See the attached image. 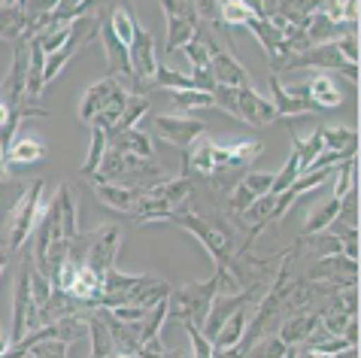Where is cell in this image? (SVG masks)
Returning <instances> with one entry per match:
<instances>
[{"instance_id": "5bb4252c", "label": "cell", "mask_w": 361, "mask_h": 358, "mask_svg": "<svg viewBox=\"0 0 361 358\" xmlns=\"http://www.w3.org/2000/svg\"><path fill=\"white\" fill-rule=\"evenodd\" d=\"M122 97H128V88L118 82V79H113V76L100 79V82H94V85L82 94V104H79V122L92 128L94 118L104 113L106 106H113L116 101H122Z\"/></svg>"}, {"instance_id": "f1b7e54d", "label": "cell", "mask_w": 361, "mask_h": 358, "mask_svg": "<svg viewBox=\"0 0 361 358\" xmlns=\"http://www.w3.org/2000/svg\"><path fill=\"white\" fill-rule=\"evenodd\" d=\"M328 234L337 240L340 246V255H346L349 261H358V228L340 222V218H334V222L328 225Z\"/></svg>"}, {"instance_id": "4dcf8cb0", "label": "cell", "mask_w": 361, "mask_h": 358, "mask_svg": "<svg viewBox=\"0 0 361 358\" xmlns=\"http://www.w3.org/2000/svg\"><path fill=\"white\" fill-rule=\"evenodd\" d=\"M22 346L27 350V358H67L70 346L64 340H37L34 334H27Z\"/></svg>"}, {"instance_id": "ba28073f", "label": "cell", "mask_w": 361, "mask_h": 358, "mask_svg": "<svg viewBox=\"0 0 361 358\" xmlns=\"http://www.w3.org/2000/svg\"><path fill=\"white\" fill-rule=\"evenodd\" d=\"M167 18V43H164V55H176L183 52V46L197 34L200 27V16L195 4H185V0H164L158 6Z\"/></svg>"}, {"instance_id": "7c38bea8", "label": "cell", "mask_w": 361, "mask_h": 358, "mask_svg": "<svg viewBox=\"0 0 361 358\" xmlns=\"http://www.w3.org/2000/svg\"><path fill=\"white\" fill-rule=\"evenodd\" d=\"M310 283H328L334 288H358V261H349L346 255H322L307 271Z\"/></svg>"}, {"instance_id": "d6986e66", "label": "cell", "mask_w": 361, "mask_h": 358, "mask_svg": "<svg viewBox=\"0 0 361 358\" xmlns=\"http://www.w3.org/2000/svg\"><path fill=\"white\" fill-rule=\"evenodd\" d=\"M106 146L116 149L122 155H134L140 161H149L155 155V146H152V137L140 128H131V131H118V134H109L106 137Z\"/></svg>"}, {"instance_id": "5b68a950", "label": "cell", "mask_w": 361, "mask_h": 358, "mask_svg": "<svg viewBox=\"0 0 361 358\" xmlns=\"http://www.w3.org/2000/svg\"><path fill=\"white\" fill-rule=\"evenodd\" d=\"M43 192H46V183L43 179H31L25 185V192L18 195V201L13 204L9 210V222H6V249H22V246L31 240L34 228H37V218L43 213Z\"/></svg>"}, {"instance_id": "d6a6232c", "label": "cell", "mask_w": 361, "mask_h": 358, "mask_svg": "<svg viewBox=\"0 0 361 358\" xmlns=\"http://www.w3.org/2000/svg\"><path fill=\"white\" fill-rule=\"evenodd\" d=\"M170 101H173L176 109H183V113H195V109H207V106H216L213 104V94L207 92H167Z\"/></svg>"}, {"instance_id": "74e56055", "label": "cell", "mask_w": 361, "mask_h": 358, "mask_svg": "<svg viewBox=\"0 0 361 358\" xmlns=\"http://www.w3.org/2000/svg\"><path fill=\"white\" fill-rule=\"evenodd\" d=\"M337 49H340V55H343V61H349V64L358 67V34L340 37V39H337Z\"/></svg>"}, {"instance_id": "9c48e42d", "label": "cell", "mask_w": 361, "mask_h": 358, "mask_svg": "<svg viewBox=\"0 0 361 358\" xmlns=\"http://www.w3.org/2000/svg\"><path fill=\"white\" fill-rule=\"evenodd\" d=\"M100 31V16H85V18H76L73 25H70V37L64 39V46H58L52 55H46V64H43V82L49 85L52 79L64 70V64L73 58L79 49H82L88 39Z\"/></svg>"}, {"instance_id": "836d02e7", "label": "cell", "mask_w": 361, "mask_h": 358, "mask_svg": "<svg viewBox=\"0 0 361 358\" xmlns=\"http://www.w3.org/2000/svg\"><path fill=\"white\" fill-rule=\"evenodd\" d=\"M298 176H300V167H298V155L292 152V155H288V161H286V167H283V171H279V173L274 176V185H270V195L279 197V195H283L288 185L295 183Z\"/></svg>"}, {"instance_id": "4316f807", "label": "cell", "mask_w": 361, "mask_h": 358, "mask_svg": "<svg viewBox=\"0 0 361 358\" xmlns=\"http://www.w3.org/2000/svg\"><path fill=\"white\" fill-rule=\"evenodd\" d=\"M213 39L216 37L209 31L197 27V34L183 46V52L188 58V64H192V70H209V43H213Z\"/></svg>"}, {"instance_id": "f546056e", "label": "cell", "mask_w": 361, "mask_h": 358, "mask_svg": "<svg viewBox=\"0 0 361 358\" xmlns=\"http://www.w3.org/2000/svg\"><path fill=\"white\" fill-rule=\"evenodd\" d=\"M39 158H46V143L43 140H34V137H27V140H18L13 149H9L6 155V164L16 167V164H34Z\"/></svg>"}, {"instance_id": "30bf717a", "label": "cell", "mask_w": 361, "mask_h": 358, "mask_svg": "<svg viewBox=\"0 0 361 358\" xmlns=\"http://www.w3.org/2000/svg\"><path fill=\"white\" fill-rule=\"evenodd\" d=\"M300 67H319V70H337L343 73L349 82L358 85V67L343 61V55H340L337 49V39L334 43H322V46H310L307 52H300L295 58H288L283 70H300Z\"/></svg>"}, {"instance_id": "b9f144b4", "label": "cell", "mask_w": 361, "mask_h": 358, "mask_svg": "<svg viewBox=\"0 0 361 358\" xmlns=\"http://www.w3.org/2000/svg\"><path fill=\"white\" fill-rule=\"evenodd\" d=\"M6 258H9V249H0V273H4V267H6Z\"/></svg>"}, {"instance_id": "ab89813d", "label": "cell", "mask_w": 361, "mask_h": 358, "mask_svg": "<svg viewBox=\"0 0 361 358\" xmlns=\"http://www.w3.org/2000/svg\"><path fill=\"white\" fill-rule=\"evenodd\" d=\"M9 179V164H6V152L0 149V183H6Z\"/></svg>"}, {"instance_id": "44dd1931", "label": "cell", "mask_w": 361, "mask_h": 358, "mask_svg": "<svg viewBox=\"0 0 361 358\" xmlns=\"http://www.w3.org/2000/svg\"><path fill=\"white\" fill-rule=\"evenodd\" d=\"M307 94L319 109H337L340 104H343V92H340V85L334 82V76L331 73H319V76L310 79Z\"/></svg>"}, {"instance_id": "60d3db41", "label": "cell", "mask_w": 361, "mask_h": 358, "mask_svg": "<svg viewBox=\"0 0 361 358\" xmlns=\"http://www.w3.org/2000/svg\"><path fill=\"white\" fill-rule=\"evenodd\" d=\"M9 116H13V113H9V106H6V104H0V128L6 125V118H9Z\"/></svg>"}, {"instance_id": "2e32d148", "label": "cell", "mask_w": 361, "mask_h": 358, "mask_svg": "<svg viewBox=\"0 0 361 358\" xmlns=\"http://www.w3.org/2000/svg\"><path fill=\"white\" fill-rule=\"evenodd\" d=\"M234 116L243 118V122L252 125V128H267V125H274L279 118L274 104H270L267 97L258 94L252 85L249 88H234Z\"/></svg>"}, {"instance_id": "ffe728a7", "label": "cell", "mask_w": 361, "mask_h": 358, "mask_svg": "<svg viewBox=\"0 0 361 358\" xmlns=\"http://www.w3.org/2000/svg\"><path fill=\"white\" fill-rule=\"evenodd\" d=\"M94 195L97 201L109 206V210L122 213V216H134L137 204H140V195L143 192H134V188H122V185H106V183H94Z\"/></svg>"}, {"instance_id": "f35d334b", "label": "cell", "mask_w": 361, "mask_h": 358, "mask_svg": "<svg viewBox=\"0 0 361 358\" xmlns=\"http://www.w3.org/2000/svg\"><path fill=\"white\" fill-rule=\"evenodd\" d=\"M295 358H325V355H319L313 350H307V346H295Z\"/></svg>"}, {"instance_id": "e575fe53", "label": "cell", "mask_w": 361, "mask_h": 358, "mask_svg": "<svg viewBox=\"0 0 361 358\" xmlns=\"http://www.w3.org/2000/svg\"><path fill=\"white\" fill-rule=\"evenodd\" d=\"M286 350H288V346L279 343V337L274 334V337H262V340H258L243 358H283Z\"/></svg>"}, {"instance_id": "e0dca14e", "label": "cell", "mask_w": 361, "mask_h": 358, "mask_svg": "<svg viewBox=\"0 0 361 358\" xmlns=\"http://www.w3.org/2000/svg\"><path fill=\"white\" fill-rule=\"evenodd\" d=\"M319 322H322V307L307 310V313H295V316H288V319L279 322L276 337H279V343L283 346H304L310 340V334L319 328Z\"/></svg>"}, {"instance_id": "8d00e7d4", "label": "cell", "mask_w": 361, "mask_h": 358, "mask_svg": "<svg viewBox=\"0 0 361 358\" xmlns=\"http://www.w3.org/2000/svg\"><path fill=\"white\" fill-rule=\"evenodd\" d=\"M274 176L276 173H249V176H243V185L246 192H252L255 197H262V195H267L270 192V185H274Z\"/></svg>"}, {"instance_id": "83f0119b", "label": "cell", "mask_w": 361, "mask_h": 358, "mask_svg": "<svg viewBox=\"0 0 361 358\" xmlns=\"http://www.w3.org/2000/svg\"><path fill=\"white\" fill-rule=\"evenodd\" d=\"M149 113V97L146 94H131L128 97V104H125V113H122V118L109 128L106 131V137L109 134H118V131H131V128H137V122L143 118Z\"/></svg>"}, {"instance_id": "3957f363", "label": "cell", "mask_w": 361, "mask_h": 358, "mask_svg": "<svg viewBox=\"0 0 361 358\" xmlns=\"http://www.w3.org/2000/svg\"><path fill=\"white\" fill-rule=\"evenodd\" d=\"M164 171L155 167L152 161H140L134 155H122L116 149L106 146L104 161H100L97 173L92 176V183H106V185H122V188H134V192H149L152 185L164 183Z\"/></svg>"}, {"instance_id": "1f68e13d", "label": "cell", "mask_w": 361, "mask_h": 358, "mask_svg": "<svg viewBox=\"0 0 361 358\" xmlns=\"http://www.w3.org/2000/svg\"><path fill=\"white\" fill-rule=\"evenodd\" d=\"M104 152H106V134L100 131V128H92V149H88V158L82 161V167H79V173L85 179H92L97 173L100 161H104Z\"/></svg>"}, {"instance_id": "52a82bcc", "label": "cell", "mask_w": 361, "mask_h": 358, "mask_svg": "<svg viewBox=\"0 0 361 358\" xmlns=\"http://www.w3.org/2000/svg\"><path fill=\"white\" fill-rule=\"evenodd\" d=\"M31 273H34V261L25 258L22 271H18V283H16V297H13V331H9V346L22 343L27 334L37 331V307L31 297Z\"/></svg>"}, {"instance_id": "7402d4cb", "label": "cell", "mask_w": 361, "mask_h": 358, "mask_svg": "<svg viewBox=\"0 0 361 358\" xmlns=\"http://www.w3.org/2000/svg\"><path fill=\"white\" fill-rule=\"evenodd\" d=\"M288 131H292V152L298 155V167H300V176L310 173V167H313V161L319 155L325 152V146H322V128H316L313 134L307 137H298V131L292 125H288Z\"/></svg>"}, {"instance_id": "7a4b0ae2", "label": "cell", "mask_w": 361, "mask_h": 358, "mask_svg": "<svg viewBox=\"0 0 361 358\" xmlns=\"http://www.w3.org/2000/svg\"><path fill=\"white\" fill-rule=\"evenodd\" d=\"M79 237V206H76V188L73 183L58 185L55 197L43 206L34 228V261L43 258L61 243H70Z\"/></svg>"}, {"instance_id": "7bdbcfd3", "label": "cell", "mask_w": 361, "mask_h": 358, "mask_svg": "<svg viewBox=\"0 0 361 358\" xmlns=\"http://www.w3.org/2000/svg\"><path fill=\"white\" fill-rule=\"evenodd\" d=\"M0 340H4V331H0Z\"/></svg>"}, {"instance_id": "d590c367", "label": "cell", "mask_w": 361, "mask_h": 358, "mask_svg": "<svg viewBox=\"0 0 361 358\" xmlns=\"http://www.w3.org/2000/svg\"><path fill=\"white\" fill-rule=\"evenodd\" d=\"M188 337H192V358H213V343L204 337L197 325H185Z\"/></svg>"}, {"instance_id": "9a60e30c", "label": "cell", "mask_w": 361, "mask_h": 358, "mask_svg": "<svg viewBox=\"0 0 361 358\" xmlns=\"http://www.w3.org/2000/svg\"><path fill=\"white\" fill-rule=\"evenodd\" d=\"M209 73H213V82L222 85V88H249L252 85V79H249L246 67L237 61L234 55L222 49L213 39L209 43Z\"/></svg>"}, {"instance_id": "8992f818", "label": "cell", "mask_w": 361, "mask_h": 358, "mask_svg": "<svg viewBox=\"0 0 361 358\" xmlns=\"http://www.w3.org/2000/svg\"><path fill=\"white\" fill-rule=\"evenodd\" d=\"M82 240H85L82 267H88L94 276L104 280V273L109 267H116V255H118V246H122V228L116 222H106V225H100L97 231L82 234Z\"/></svg>"}, {"instance_id": "ac0fdd59", "label": "cell", "mask_w": 361, "mask_h": 358, "mask_svg": "<svg viewBox=\"0 0 361 358\" xmlns=\"http://www.w3.org/2000/svg\"><path fill=\"white\" fill-rule=\"evenodd\" d=\"M270 92H274V109L276 116H300V113H316V104L310 101L307 94V85H298V88H286L279 85L276 76H270Z\"/></svg>"}, {"instance_id": "603a6c76", "label": "cell", "mask_w": 361, "mask_h": 358, "mask_svg": "<svg viewBox=\"0 0 361 358\" xmlns=\"http://www.w3.org/2000/svg\"><path fill=\"white\" fill-rule=\"evenodd\" d=\"M149 195L158 197V201H164L170 210H176V206H183L188 201V195H192V176L164 179V183H158V185L149 188Z\"/></svg>"}, {"instance_id": "d4e9b609", "label": "cell", "mask_w": 361, "mask_h": 358, "mask_svg": "<svg viewBox=\"0 0 361 358\" xmlns=\"http://www.w3.org/2000/svg\"><path fill=\"white\" fill-rule=\"evenodd\" d=\"M322 146L325 152L343 155V158H355L358 152V134L353 128H322Z\"/></svg>"}, {"instance_id": "277c9868", "label": "cell", "mask_w": 361, "mask_h": 358, "mask_svg": "<svg viewBox=\"0 0 361 358\" xmlns=\"http://www.w3.org/2000/svg\"><path fill=\"white\" fill-rule=\"evenodd\" d=\"M219 288H222V280L213 273L200 283L192 285H173L167 295V322H183V325H197L204 328L207 313L213 307Z\"/></svg>"}, {"instance_id": "484cf974", "label": "cell", "mask_w": 361, "mask_h": 358, "mask_svg": "<svg viewBox=\"0 0 361 358\" xmlns=\"http://www.w3.org/2000/svg\"><path fill=\"white\" fill-rule=\"evenodd\" d=\"M340 216V201H325V204H319L313 213L307 216V222H304V228H300V240L304 237H316V234H325L328 231V225L334 222V218Z\"/></svg>"}, {"instance_id": "6da1fadb", "label": "cell", "mask_w": 361, "mask_h": 358, "mask_svg": "<svg viewBox=\"0 0 361 358\" xmlns=\"http://www.w3.org/2000/svg\"><path fill=\"white\" fill-rule=\"evenodd\" d=\"M164 222L183 228V231H188L192 237H197L200 246H204V249L213 255V261H216V276L222 280V288H219V292H225V295L240 292L237 283H234V276H231L237 246H234V240H231V231L222 225V218H216V216H200V213H195V210H185V206H176L173 213H167Z\"/></svg>"}, {"instance_id": "8fae6325", "label": "cell", "mask_w": 361, "mask_h": 358, "mask_svg": "<svg viewBox=\"0 0 361 358\" xmlns=\"http://www.w3.org/2000/svg\"><path fill=\"white\" fill-rule=\"evenodd\" d=\"M262 143L255 140H240V143H228V146H216L213 143V152H209V164H213V183H222L228 173L240 171V167L252 164L258 155H262Z\"/></svg>"}, {"instance_id": "cb8c5ba5", "label": "cell", "mask_w": 361, "mask_h": 358, "mask_svg": "<svg viewBox=\"0 0 361 358\" xmlns=\"http://www.w3.org/2000/svg\"><path fill=\"white\" fill-rule=\"evenodd\" d=\"M249 319H252V307L237 310L222 328H219V334L213 337V350H231V346H237L240 340H243V334L249 328Z\"/></svg>"}, {"instance_id": "4fadbf2b", "label": "cell", "mask_w": 361, "mask_h": 358, "mask_svg": "<svg viewBox=\"0 0 361 358\" xmlns=\"http://www.w3.org/2000/svg\"><path fill=\"white\" fill-rule=\"evenodd\" d=\"M152 125H155V134L176 149H192L207 134V125L192 116H155Z\"/></svg>"}]
</instances>
